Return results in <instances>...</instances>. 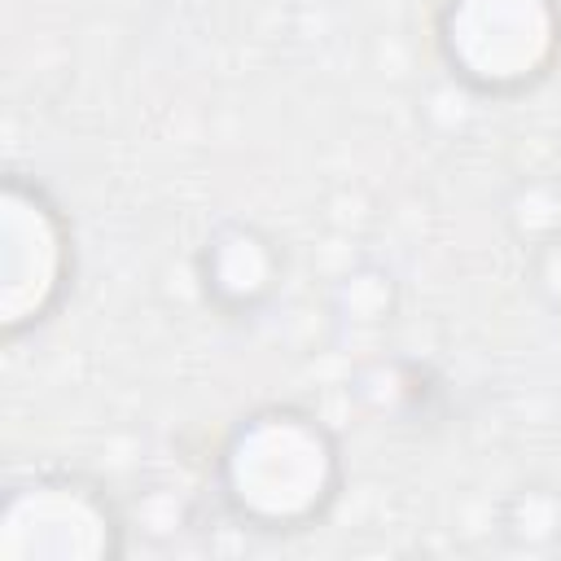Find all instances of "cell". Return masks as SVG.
Instances as JSON below:
<instances>
[{"label":"cell","mask_w":561,"mask_h":561,"mask_svg":"<svg viewBox=\"0 0 561 561\" xmlns=\"http://www.w3.org/2000/svg\"><path fill=\"white\" fill-rule=\"evenodd\" d=\"M346 482L337 434L298 403H263L232 421L215 451V491L224 513L259 535H298L320 526Z\"/></svg>","instance_id":"cell-1"},{"label":"cell","mask_w":561,"mask_h":561,"mask_svg":"<svg viewBox=\"0 0 561 561\" xmlns=\"http://www.w3.org/2000/svg\"><path fill=\"white\" fill-rule=\"evenodd\" d=\"M434 44L469 96H526L561 66V0H443Z\"/></svg>","instance_id":"cell-2"},{"label":"cell","mask_w":561,"mask_h":561,"mask_svg":"<svg viewBox=\"0 0 561 561\" xmlns=\"http://www.w3.org/2000/svg\"><path fill=\"white\" fill-rule=\"evenodd\" d=\"M75 224L66 206L26 171L0 184V333L18 342L44 329L75 289Z\"/></svg>","instance_id":"cell-3"},{"label":"cell","mask_w":561,"mask_h":561,"mask_svg":"<svg viewBox=\"0 0 561 561\" xmlns=\"http://www.w3.org/2000/svg\"><path fill=\"white\" fill-rule=\"evenodd\" d=\"M127 522L114 495L75 469L9 478L0 500V561H114Z\"/></svg>","instance_id":"cell-4"},{"label":"cell","mask_w":561,"mask_h":561,"mask_svg":"<svg viewBox=\"0 0 561 561\" xmlns=\"http://www.w3.org/2000/svg\"><path fill=\"white\" fill-rule=\"evenodd\" d=\"M285 267V245L254 219L215 224L193 259L202 302L232 324L259 320L280 298Z\"/></svg>","instance_id":"cell-5"},{"label":"cell","mask_w":561,"mask_h":561,"mask_svg":"<svg viewBox=\"0 0 561 561\" xmlns=\"http://www.w3.org/2000/svg\"><path fill=\"white\" fill-rule=\"evenodd\" d=\"M329 311L337 320V329L355 333V337H373L381 329L394 324L399 316V280L390 267L381 263H359L351 267L333 294H329Z\"/></svg>","instance_id":"cell-6"},{"label":"cell","mask_w":561,"mask_h":561,"mask_svg":"<svg viewBox=\"0 0 561 561\" xmlns=\"http://www.w3.org/2000/svg\"><path fill=\"white\" fill-rule=\"evenodd\" d=\"M495 530L517 552H552L561 548V486L530 478L517 482L495 513Z\"/></svg>","instance_id":"cell-7"},{"label":"cell","mask_w":561,"mask_h":561,"mask_svg":"<svg viewBox=\"0 0 561 561\" xmlns=\"http://www.w3.org/2000/svg\"><path fill=\"white\" fill-rule=\"evenodd\" d=\"M355 394L373 408V412H390V416H434L430 399L443 394V386L434 381V373L425 364L412 359H377L355 377Z\"/></svg>","instance_id":"cell-8"},{"label":"cell","mask_w":561,"mask_h":561,"mask_svg":"<svg viewBox=\"0 0 561 561\" xmlns=\"http://www.w3.org/2000/svg\"><path fill=\"white\" fill-rule=\"evenodd\" d=\"M504 228L526 250L552 232H561V184L552 180H522L504 197Z\"/></svg>","instance_id":"cell-9"},{"label":"cell","mask_w":561,"mask_h":561,"mask_svg":"<svg viewBox=\"0 0 561 561\" xmlns=\"http://www.w3.org/2000/svg\"><path fill=\"white\" fill-rule=\"evenodd\" d=\"M526 285L543 311L561 316V232H552L526 250Z\"/></svg>","instance_id":"cell-10"}]
</instances>
